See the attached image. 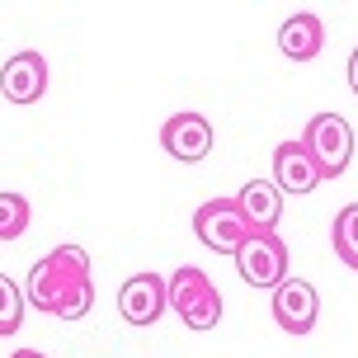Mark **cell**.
I'll use <instances>...</instances> for the list:
<instances>
[{"instance_id":"obj_8","label":"cell","mask_w":358,"mask_h":358,"mask_svg":"<svg viewBox=\"0 0 358 358\" xmlns=\"http://www.w3.org/2000/svg\"><path fill=\"white\" fill-rule=\"evenodd\" d=\"M316 316H321V297H316L311 283L287 278V283L273 287V321L283 325L287 335H311L316 330Z\"/></svg>"},{"instance_id":"obj_9","label":"cell","mask_w":358,"mask_h":358,"mask_svg":"<svg viewBox=\"0 0 358 358\" xmlns=\"http://www.w3.org/2000/svg\"><path fill=\"white\" fill-rule=\"evenodd\" d=\"M321 179H325L321 165L311 161V151H306L302 137H297V142H278V151H273V189H278V194L302 198V194H311Z\"/></svg>"},{"instance_id":"obj_3","label":"cell","mask_w":358,"mask_h":358,"mask_svg":"<svg viewBox=\"0 0 358 358\" xmlns=\"http://www.w3.org/2000/svg\"><path fill=\"white\" fill-rule=\"evenodd\" d=\"M302 142H306V151H311V161L321 165L325 179H340L344 170H349V161H354V127H349L344 113H316V118L306 123Z\"/></svg>"},{"instance_id":"obj_7","label":"cell","mask_w":358,"mask_h":358,"mask_svg":"<svg viewBox=\"0 0 358 358\" xmlns=\"http://www.w3.org/2000/svg\"><path fill=\"white\" fill-rule=\"evenodd\" d=\"M165 306H170V297H165V278L151 273V268L132 273V278L123 283V292H118V311H123L127 325H156Z\"/></svg>"},{"instance_id":"obj_11","label":"cell","mask_w":358,"mask_h":358,"mask_svg":"<svg viewBox=\"0 0 358 358\" xmlns=\"http://www.w3.org/2000/svg\"><path fill=\"white\" fill-rule=\"evenodd\" d=\"M321 48H325L321 15L297 10V15L283 19V29H278V52H283L287 62H311V57H321Z\"/></svg>"},{"instance_id":"obj_1","label":"cell","mask_w":358,"mask_h":358,"mask_svg":"<svg viewBox=\"0 0 358 358\" xmlns=\"http://www.w3.org/2000/svg\"><path fill=\"white\" fill-rule=\"evenodd\" d=\"M90 278V255L80 245H57L52 255H43L34 268H29V287H24V302L57 316V306L66 297V287Z\"/></svg>"},{"instance_id":"obj_6","label":"cell","mask_w":358,"mask_h":358,"mask_svg":"<svg viewBox=\"0 0 358 358\" xmlns=\"http://www.w3.org/2000/svg\"><path fill=\"white\" fill-rule=\"evenodd\" d=\"M161 146L165 156L179 165H198L213 151V123L203 113H170L161 123Z\"/></svg>"},{"instance_id":"obj_12","label":"cell","mask_w":358,"mask_h":358,"mask_svg":"<svg viewBox=\"0 0 358 358\" xmlns=\"http://www.w3.org/2000/svg\"><path fill=\"white\" fill-rule=\"evenodd\" d=\"M236 208L245 213L250 231H273V227H278V217H283V194L273 189V179H250V184H241Z\"/></svg>"},{"instance_id":"obj_16","label":"cell","mask_w":358,"mask_h":358,"mask_svg":"<svg viewBox=\"0 0 358 358\" xmlns=\"http://www.w3.org/2000/svg\"><path fill=\"white\" fill-rule=\"evenodd\" d=\"M90 306H94V283L80 278V283L66 287V297H62V306H57V321H85Z\"/></svg>"},{"instance_id":"obj_14","label":"cell","mask_w":358,"mask_h":358,"mask_svg":"<svg viewBox=\"0 0 358 358\" xmlns=\"http://www.w3.org/2000/svg\"><path fill=\"white\" fill-rule=\"evenodd\" d=\"M34 222V208L24 194H0V241H19Z\"/></svg>"},{"instance_id":"obj_10","label":"cell","mask_w":358,"mask_h":358,"mask_svg":"<svg viewBox=\"0 0 358 358\" xmlns=\"http://www.w3.org/2000/svg\"><path fill=\"white\" fill-rule=\"evenodd\" d=\"M48 90V62L43 52H15L0 66V94L10 104H38Z\"/></svg>"},{"instance_id":"obj_5","label":"cell","mask_w":358,"mask_h":358,"mask_svg":"<svg viewBox=\"0 0 358 358\" xmlns=\"http://www.w3.org/2000/svg\"><path fill=\"white\" fill-rule=\"evenodd\" d=\"M236 268L250 287H278L287 283V245L278 241V231H250L236 250Z\"/></svg>"},{"instance_id":"obj_15","label":"cell","mask_w":358,"mask_h":358,"mask_svg":"<svg viewBox=\"0 0 358 358\" xmlns=\"http://www.w3.org/2000/svg\"><path fill=\"white\" fill-rule=\"evenodd\" d=\"M24 325V287L0 273V335H15Z\"/></svg>"},{"instance_id":"obj_2","label":"cell","mask_w":358,"mask_h":358,"mask_svg":"<svg viewBox=\"0 0 358 358\" xmlns=\"http://www.w3.org/2000/svg\"><path fill=\"white\" fill-rule=\"evenodd\" d=\"M165 297L175 306V316L189 330H213L222 321V292L217 283L203 273L198 264H179L170 278H165Z\"/></svg>"},{"instance_id":"obj_13","label":"cell","mask_w":358,"mask_h":358,"mask_svg":"<svg viewBox=\"0 0 358 358\" xmlns=\"http://www.w3.org/2000/svg\"><path fill=\"white\" fill-rule=\"evenodd\" d=\"M330 245L340 255V264L358 268V203H344L330 222Z\"/></svg>"},{"instance_id":"obj_18","label":"cell","mask_w":358,"mask_h":358,"mask_svg":"<svg viewBox=\"0 0 358 358\" xmlns=\"http://www.w3.org/2000/svg\"><path fill=\"white\" fill-rule=\"evenodd\" d=\"M10 358H43L38 349H19V354H10Z\"/></svg>"},{"instance_id":"obj_17","label":"cell","mask_w":358,"mask_h":358,"mask_svg":"<svg viewBox=\"0 0 358 358\" xmlns=\"http://www.w3.org/2000/svg\"><path fill=\"white\" fill-rule=\"evenodd\" d=\"M349 90L358 94V48H354V57H349Z\"/></svg>"},{"instance_id":"obj_4","label":"cell","mask_w":358,"mask_h":358,"mask_svg":"<svg viewBox=\"0 0 358 358\" xmlns=\"http://www.w3.org/2000/svg\"><path fill=\"white\" fill-rule=\"evenodd\" d=\"M194 236L217 255H236L245 245V236H250V222L236 208V198H208L194 213Z\"/></svg>"}]
</instances>
